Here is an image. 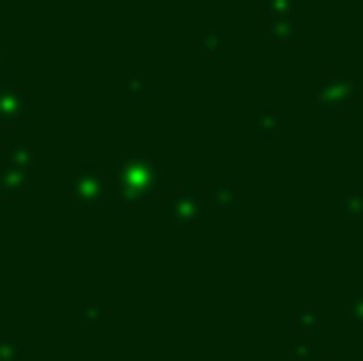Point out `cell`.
I'll list each match as a JSON object with an SVG mask.
<instances>
[{
	"mask_svg": "<svg viewBox=\"0 0 363 361\" xmlns=\"http://www.w3.org/2000/svg\"><path fill=\"white\" fill-rule=\"evenodd\" d=\"M125 173H128V189L138 192V198H147V195H153V192H157V185H160V166L150 163L147 157L128 160Z\"/></svg>",
	"mask_w": 363,
	"mask_h": 361,
	"instance_id": "1",
	"label": "cell"
},
{
	"mask_svg": "<svg viewBox=\"0 0 363 361\" xmlns=\"http://www.w3.org/2000/svg\"><path fill=\"white\" fill-rule=\"evenodd\" d=\"M354 99H357V87H354L351 80H345V77H325V83H322V90H319L322 109H328V112L347 109Z\"/></svg>",
	"mask_w": 363,
	"mask_h": 361,
	"instance_id": "2",
	"label": "cell"
},
{
	"mask_svg": "<svg viewBox=\"0 0 363 361\" xmlns=\"http://www.w3.org/2000/svg\"><path fill=\"white\" fill-rule=\"evenodd\" d=\"M166 215L172 217L176 224H191L201 217V198L191 195V192H176L169 202V208H166Z\"/></svg>",
	"mask_w": 363,
	"mask_h": 361,
	"instance_id": "3",
	"label": "cell"
},
{
	"mask_svg": "<svg viewBox=\"0 0 363 361\" xmlns=\"http://www.w3.org/2000/svg\"><path fill=\"white\" fill-rule=\"evenodd\" d=\"M290 323H294L296 333H313V330H319L322 326V313L315 311V307H296Z\"/></svg>",
	"mask_w": 363,
	"mask_h": 361,
	"instance_id": "4",
	"label": "cell"
},
{
	"mask_svg": "<svg viewBox=\"0 0 363 361\" xmlns=\"http://www.w3.org/2000/svg\"><path fill=\"white\" fill-rule=\"evenodd\" d=\"M290 32H294V26H290V19L287 16H277V13H271L268 19H264V36H271V38H287Z\"/></svg>",
	"mask_w": 363,
	"mask_h": 361,
	"instance_id": "5",
	"label": "cell"
},
{
	"mask_svg": "<svg viewBox=\"0 0 363 361\" xmlns=\"http://www.w3.org/2000/svg\"><path fill=\"white\" fill-rule=\"evenodd\" d=\"M211 202L220 205V211H223V215H230L233 205H236V192H233V189H213L211 192Z\"/></svg>",
	"mask_w": 363,
	"mask_h": 361,
	"instance_id": "6",
	"label": "cell"
},
{
	"mask_svg": "<svg viewBox=\"0 0 363 361\" xmlns=\"http://www.w3.org/2000/svg\"><path fill=\"white\" fill-rule=\"evenodd\" d=\"M360 205H363V195H347L345 202H341V215H360Z\"/></svg>",
	"mask_w": 363,
	"mask_h": 361,
	"instance_id": "7",
	"label": "cell"
},
{
	"mask_svg": "<svg viewBox=\"0 0 363 361\" xmlns=\"http://www.w3.org/2000/svg\"><path fill=\"white\" fill-rule=\"evenodd\" d=\"M255 125L258 128H262V134H271V128H274L277 125V119H274V115H255Z\"/></svg>",
	"mask_w": 363,
	"mask_h": 361,
	"instance_id": "8",
	"label": "cell"
},
{
	"mask_svg": "<svg viewBox=\"0 0 363 361\" xmlns=\"http://www.w3.org/2000/svg\"><path fill=\"white\" fill-rule=\"evenodd\" d=\"M351 317L357 320V323H363V294H354L351 298Z\"/></svg>",
	"mask_w": 363,
	"mask_h": 361,
	"instance_id": "9",
	"label": "cell"
}]
</instances>
